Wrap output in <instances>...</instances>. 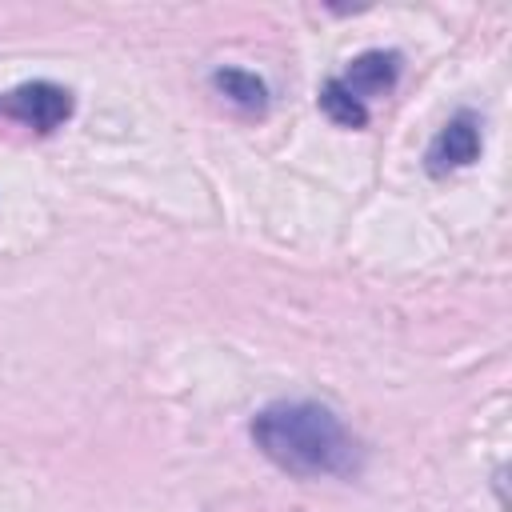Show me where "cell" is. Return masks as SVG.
I'll return each instance as SVG.
<instances>
[{
    "label": "cell",
    "mask_w": 512,
    "mask_h": 512,
    "mask_svg": "<svg viewBox=\"0 0 512 512\" xmlns=\"http://www.w3.org/2000/svg\"><path fill=\"white\" fill-rule=\"evenodd\" d=\"M480 156V124L472 116H456L440 128V136L428 144V172L432 176H448V172H460L468 168L472 160Z\"/></svg>",
    "instance_id": "cell-3"
},
{
    "label": "cell",
    "mask_w": 512,
    "mask_h": 512,
    "mask_svg": "<svg viewBox=\"0 0 512 512\" xmlns=\"http://www.w3.org/2000/svg\"><path fill=\"white\" fill-rule=\"evenodd\" d=\"M252 444L288 476H356L360 444L344 420L316 400H276L260 408L248 424Z\"/></svg>",
    "instance_id": "cell-1"
},
{
    "label": "cell",
    "mask_w": 512,
    "mask_h": 512,
    "mask_svg": "<svg viewBox=\"0 0 512 512\" xmlns=\"http://www.w3.org/2000/svg\"><path fill=\"white\" fill-rule=\"evenodd\" d=\"M320 112L332 120V124H340V128H364L368 124V104H360L352 92H344L336 80H328L324 88H320Z\"/></svg>",
    "instance_id": "cell-6"
},
{
    "label": "cell",
    "mask_w": 512,
    "mask_h": 512,
    "mask_svg": "<svg viewBox=\"0 0 512 512\" xmlns=\"http://www.w3.org/2000/svg\"><path fill=\"white\" fill-rule=\"evenodd\" d=\"M212 88L224 92L236 108L244 112H264L268 108V84L256 76V72H244V68H216L212 72Z\"/></svg>",
    "instance_id": "cell-5"
},
{
    "label": "cell",
    "mask_w": 512,
    "mask_h": 512,
    "mask_svg": "<svg viewBox=\"0 0 512 512\" xmlns=\"http://www.w3.org/2000/svg\"><path fill=\"white\" fill-rule=\"evenodd\" d=\"M0 116H12L24 128L48 136L72 116V92L52 84V80H28V84L0 96Z\"/></svg>",
    "instance_id": "cell-2"
},
{
    "label": "cell",
    "mask_w": 512,
    "mask_h": 512,
    "mask_svg": "<svg viewBox=\"0 0 512 512\" xmlns=\"http://www.w3.org/2000/svg\"><path fill=\"white\" fill-rule=\"evenodd\" d=\"M400 52H384V48H372V52H360L348 68H344V76H336V84L344 88V92H352L360 104H368L372 96H384V92H392V84L400 80Z\"/></svg>",
    "instance_id": "cell-4"
}]
</instances>
